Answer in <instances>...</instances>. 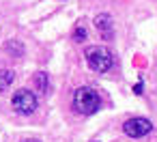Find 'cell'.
Returning <instances> with one entry per match:
<instances>
[{"mask_svg": "<svg viewBox=\"0 0 157 142\" xmlns=\"http://www.w3.org/2000/svg\"><path fill=\"white\" fill-rule=\"evenodd\" d=\"M35 84H37L39 95H45V93H48V75H45V73H37V75H35Z\"/></svg>", "mask_w": 157, "mask_h": 142, "instance_id": "7", "label": "cell"}, {"mask_svg": "<svg viewBox=\"0 0 157 142\" xmlns=\"http://www.w3.org/2000/svg\"><path fill=\"white\" fill-rule=\"evenodd\" d=\"M84 56H86L88 67H90L93 71H97V73H105V71L112 69V65H114L112 52H110L108 48H103V45H90V48H86V50H84Z\"/></svg>", "mask_w": 157, "mask_h": 142, "instance_id": "2", "label": "cell"}, {"mask_svg": "<svg viewBox=\"0 0 157 142\" xmlns=\"http://www.w3.org/2000/svg\"><path fill=\"white\" fill-rule=\"evenodd\" d=\"M99 108H101V99H99V95L90 86H80L73 93V110L75 112H80L84 116H90Z\"/></svg>", "mask_w": 157, "mask_h": 142, "instance_id": "1", "label": "cell"}, {"mask_svg": "<svg viewBox=\"0 0 157 142\" xmlns=\"http://www.w3.org/2000/svg\"><path fill=\"white\" fill-rule=\"evenodd\" d=\"M13 80H15V73L11 69H0V93L7 90L13 84Z\"/></svg>", "mask_w": 157, "mask_h": 142, "instance_id": "6", "label": "cell"}, {"mask_svg": "<svg viewBox=\"0 0 157 142\" xmlns=\"http://www.w3.org/2000/svg\"><path fill=\"white\" fill-rule=\"evenodd\" d=\"M11 106H13V110H15L17 114L28 116V114H33V112L37 110L39 99H37V95H35L33 90L20 88V90H15V95L11 97Z\"/></svg>", "mask_w": 157, "mask_h": 142, "instance_id": "3", "label": "cell"}, {"mask_svg": "<svg viewBox=\"0 0 157 142\" xmlns=\"http://www.w3.org/2000/svg\"><path fill=\"white\" fill-rule=\"evenodd\" d=\"M142 90H144V84H142V82H138V84L133 86V93H136V95H140Z\"/></svg>", "mask_w": 157, "mask_h": 142, "instance_id": "10", "label": "cell"}, {"mask_svg": "<svg viewBox=\"0 0 157 142\" xmlns=\"http://www.w3.org/2000/svg\"><path fill=\"white\" fill-rule=\"evenodd\" d=\"M95 26H97V30H99L101 39L110 41V39L114 37V26H112V17H110L108 13H101V15H97V17H95Z\"/></svg>", "mask_w": 157, "mask_h": 142, "instance_id": "5", "label": "cell"}, {"mask_svg": "<svg viewBox=\"0 0 157 142\" xmlns=\"http://www.w3.org/2000/svg\"><path fill=\"white\" fill-rule=\"evenodd\" d=\"M22 142H39V140H35V138H26V140H22Z\"/></svg>", "mask_w": 157, "mask_h": 142, "instance_id": "11", "label": "cell"}, {"mask_svg": "<svg viewBox=\"0 0 157 142\" xmlns=\"http://www.w3.org/2000/svg\"><path fill=\"white\" fill-rule=\"evenodd\" d=\"M84 37H86L84 28H78V30H75V35H73V39H75V41H84Z\"/></svg>", "mask_w": 157, "mask_h": 142, "instance_id": "9", "label": "cell"}, {"mask_svg": "<svg viewBox=\"0 0 157 142\" xmlns=\"http://www.w3.org/2000/svg\"><path fill=\"white\" fill-rule=\"evenodd\" d=\"M9 52H11V54L22 56V52H24V50H22V45H20L17 41H9Z\"/></svg>", "mask_w": 157, "mask_h": 142, "instance_id": "8", "label": "cell"}, {"mask_svg": "<svg viewBox=\"0 0 157 142\" xmlns=\"http://www.w3.org/2000/svg\"><path fill=\"white\" fill-rule=\"evenodd\" d=\"M151 129H153L151 121H148V118H140V116L129 118V121H125V125H123V131H125L129 138H142V136L151 133Z\"/></svg>", "mask_w": 157, "mask_h": 142, "instance_id": "4", "label": "cell"}]
</instances>
